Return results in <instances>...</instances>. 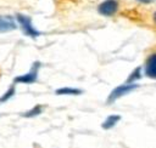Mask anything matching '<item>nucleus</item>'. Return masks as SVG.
<instances>
[{
	"label": "nucleus",
	"mask_w": 156,
	"mask_h": 148,
	"mask_svg": "<svg viewBox=\"0 0 156 148\" xmlns=\"http://www.w3.org/2000/svg\"><path fill=\"white\" fill-rule=\"evenodd\" d=\"M98 13L104 17H112L119 10L118 0H104L98 5Z\"/></svg>",
	"instance_id": "obj_4"
},
{
	"label": "nucleus",
	"mask_w": 156,
	"mask_h": 148,
	"mask_svg": "<svg viewBox=\"0 0 156 148\" xmlns=\"http://www.w3.org/2000/svg\"><path fill=\"white\" fill-rule=\"evenodd\" d=\"M17 28L16 18L9 15H0V33L12 32Z\"/></svg>",
	"instance_id": "obj_5"
},
{
	"label": "nucleus",
	"mask_w": 156,
	"mask_h": 148,
	"mask_svg": "<svg viewBox=\"0 0 156 148\" xmlns=\"http://www.w3.org/2000/svg\"><path fill=\"white\" fill-rule=\"evenodd\" d=\"M138 87H139V85L135 84V82H126V84L118 85V86H116V87L110 92V95L107 96L106 103H107V104H111V103L116 102L117 99H119L121 97H123V96L130 93L132 91L136 90Z\"/></svg>",
	"instance_id": "obj_3"
},
{
	"label": "nucleus",
	"mask_w": 156,
	"mask_h": 148,
	"mask_svg": "<svg viewBox=\"0 0 156 148\" xmlns=\"http://www.w3.org/2000/svg\"><path fill=\"white\" fill-rule=\"evenodd\" d=\"M43 110H44V107H43L41 104H35V106L32 107L29 110L24 112V113L22 114V116H24V118H34V116L40 115V114L43 113Z\"/></svg>",
	"instance_id": "obj_9"
},
{
	"label": "nucleus",
	"mask_w": 156,
	"mask_h": 148,
	"mask_svg": "<svg viewBox=\"0 0 156 148\" xmlns=\"http://www.w3.org/2000/svg\"><path fill=\"white\" fill-rule=\"evenodd\" d=\"M40 67H41V63L39 61L33 62L30 69L27 73L13 78V84H34V82H37Z\"/></svg>",
	"instance_id": "obj_2"
},
{
	"label": "nucleus",
	"mask_w": 156,
	"mask_h": 148,
	"mask_svg": "<svg viewBox=\"0 0 156 148\" xmlns=\"http://www.w3.org/2000/svg\"><path fill=\"white\" fill-rule=\"evenodd\" d=\"M15 95H16V86H15V84H13V85H11V86L7 89L6 92H4V93L0 96V103L7 102V101L11 99Z\"/></svg>",
	"instance_id": "obj_10"
},
{
	"label": "nucleus",
	"mask_w": 156,
	"mask_h": 148,
	"mask_svg": "<svg viewBox=\"0 0 156 148\" xmlns=\"http://www.w3.org/2000/svg\"><path fill=\"white\" fill-rule=\"evenodd\" d=\"M121 119H122L121 115H118V114H111V115H108V116L102 121L101 127H102L104 130H110V129L115 127V126L117 125V123H118Z\"/></svg>",
	"instance_id": "obj_8"
},
{
	"label": "nucleus",
	"mask_w": 156,
	"mask_h": 148,
	"mask_svg": "<svg viewBox=\"0 0 156 148\" xmlns=\"http://www.w3.org/2000/svg\"><path fill=\"white\" fill-rule=\"evenodd\" d=\"M16 22L18 23V25L22 29V33L27 36H29L30 39H37L41 35V33L33 25L32 23V18L27 15L23 13H17L16 15Z\"/></svg>",
	"instance_id": "obj_1"
},
{
	"label": "nucleus",
	"mask_w": 156,
	"mask_h": 148,
	"mask_svg": "<svg viewBox=\"0 0 156 148\" xmlns=\"http://www.w3.org/2000/svg\"><path fill=\"white\" fill-rule=\"evenodd\" d=\"M135 1H138L139 4H144V5H147V4H151L154 0H135Z\"/></svg>",
	"instance_id": "obj_12"
},
{
	"label": "nucleus",
	"mask_w": 156,
	"mask_h": 148,
	"mask_svg": "<svg viewBox=\"0 0 156 148\" xmlns=\"http://www.w3.org/2000/svg\"><path fill=\"white\" fill-rule=\"evenodd\" d=\"M144 73L150 79H156V52L151 53L145 62Z\"/></svg>",
	"instance_id": "obj_6"
},
{
	"label": "nucleus",
	"mask_w": 156,
	"mask_h": 148,
	"mask_svg": "<svg viewBox=\"0 0 156 148\" xmlns=\"http://www.w3.org/2000/svg\"><path fill=\"white\" fill-rule=\"evenodd\" d=\"M141 69H143L141 67H136V68L128 75L126 82H135L136 80L141 79V75H143V70H141Z\"/></svg>",
	"instance_id": "obj_11"
},
{
	"label": "nucleus",
	"mask_w": 156,
	"mask_h": 148,
	"mask_svg": "<svg viewBox=\"0 0 156 148\" xmlns=\"http://www.w3.org/2000/svg\"><path fill=\"white\" fill-rule=\"evenodd\" d=\"M154 23L156 24V11H155V13H154Z\"/></svg>",
	"instance_id": "obj_13"
},
{
	"label": "nucleus",
	"mask_w": 156,
	"mask_h": 148,
	"mask_svg": "<svg viewBox=\"0 0 156 148\" xmlns=\"http://www.w3.org/2000/svg\"><path fill=\"white\" fill-rule=\"evenodd\" d=\"M57 96H79L83 93V90L78 87H71V86H62L55 91Z\"/></svg>",
	"instance_id": "obj_7"
}]
</instances>
